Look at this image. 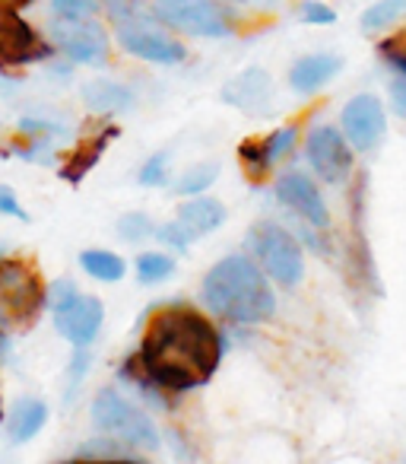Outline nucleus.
Wrapping results in <instances>:
<instances>
[{
  "instance_id": "obj_1",
  "label": "nucleus",
  "mask_w": 406,
  "mask_h": 464,
  "mask_svg": "<svg viewBox=\"0 0 406 464\" xmlns=\"http://www.w3.org/2000/svg\"><path fill=\"white\" fill-rule=\"evenodd\" d=\"M140 369L162 392L203 388L222 360V337L200 312L187 305H165L146 324L140 343Z\"/></svg>"
},
{
  "instance_id": "obj_2",
  "label": "nucleus",
  "mask_w": 406,
  "mask_h": 464,
  "mask_svg": "<svg viewBox=\"0 0 406 464\" xmlns=\"http://www.w3.org/2000/svg\"><path fill=\"white\" fill-rule=\"evenodd\" d=\"M200 296L213 315L235 324H264L277 312V296L264 267L245 255L216 261L200 284Z\"/></svg>"
},
{
  "instance_id": "obj_3",
  "label": "nucleus",
  "mask_w": 406,
  "mask_h": 464,
  "mask_svg": "<svg viewBox=\"0 0 406 464\" xmlns=\"http://www.w3.org/2000/svg\"><path fill=\"white\" fill-rule=\"evenodd\" d=\"M45 299V284L33 261L0 258V331L33 324Z\"/></svg>"
},
{
  "instance_id": "obj_4",
  "label": "nucleus",
  "mask_w": 406,
  "mask_h": 464,
  "mask_svg": "<svg viewBox=\"0 0 406 464\" xmlns=\"http://www.w3.org/2000/svg\"><path fill=\"white\" fill-rule=\"evenodd\" d=\"M248 248H251L254 261L264 267V274L270 280H277L279 286L292 290L302 284L305 277V255L298 248L296 236L289 229H283L273 219H260L248 232Z\"/></svg>"
},
{
  "instance_id": "obj_5",
  "label": "nucleus",
  "mask_w": 406,
  "mask_h": 464,
  "mask_svg": "<svg viewBox=\"0 0 406 464\" xmlns=\"http://www.w3.org/2000/svg\"><path fill=\"white\" fill-rule=\"evenodd\" d=\"M92 423L105 436L118 439V442L130 445V449H159V430H156V423L140 407L124 401L115 388H102L92 398Z\"/></svg>"
},
{
  "instance_id": "obj_6",
  "label": "nucleus",
  "mask_w": 406,
  "mask_h": 464,
  "mask_svg": "<svg viewBox=\"0 0 406 464\" xmlns=\"http://www.w3.org/2000/svg\"><path fill=\"white\" fill-rule=\"evenodd\" d=\"M52 309H54V328L61 331L64 341H71L77 350L90 347L96 341L105 318L102 299L86 296L73 284L61 280V284L52 286Z\"/></svg>"
},
{
  "instance_id": "obj_7",
  "label": "nucleus",
  "mask_w": 406,
  "mask_h": 464,
  "mask_svg": "<svg viewBox=\"0 0 406 464\" xmlns=\"http://www.w3.org/2000/svg\"><path fill=\"white\" fill-rule=\"evenodd\" d=\"M222 223H226V207H222L216 198H203V194H197V198L184 200V204L178 207V217H175L172 223L159 226L156 236H159L165 246L184 252L191 242L210 236V232L220 229Z\"/></svg>"
},
{
  "instance_id": "obj_8",
  "label": "nucleus",
  "mask_w": 406,
  "mask_h": 464,
  "mask_svg": "<svg viewBox=\"0 0 406 464\" xmlns=\"http://www.w3.org/2000/svg\"><path fill=\"white\" fill-rule=\"evenodd\" d=\"M153 14L165 26L181 29L191 35H207V39H222L232 33V23L210 0H156Z\"/></svg>"
},
{
  "instance_id": "obj_9",
  "label": "nucleus",
  "mask_w": 406,
  "mask_h": 464,
  "mask_svg": "<svg viewBox=\"0 0 406 464\" xmlns=\"http://www.w3.org/2000/svg\"><path fill=\"white\" fill-rule=\"evenodd\" d=\"M52 42L58 45V52L64 54L73 64H105L109 58V39H105V29L99 26L92 16L86 20H64L58 16L52 26Z\"/></svg>"
},
{
  "instance_id": "obj_10",
  "label": "nucleus",
  "mask_w": 406,
  "mask_h": 464,
  "mask_svg": "<svg viewBox=\"0 0 406 464\" xmlns=\"http://www.w3.org/2000/svg\"><path fill=\"white\" fill-rule=\"evenodd\" d=\"M52 58V45L39 39L20 10L0 7V67H20L33 61Z\"/></svg>"
},
{
  "instance_id": "obj_11",
  "label": "nucleus",
  "mask_w": 406,
  "mask_h": 464,
  "mask_svg": "<svg viewBox=\"0 0 406 464\" xmlns=\"http://www.w3.org/2000/svg\"><path fill=\"white\" fill-rule=\"evenodd\" d=\"M118 42L127 54L149 61V64H181L184 61V45L178 39H168L165 33L146 26L137 16L118 23Z\"/></svg>"
},
{
  "instance_id": "obj_12",
  "label": "nucleus",
  "mask_w": 406,
  "mask_h": 464,
  "mask_svg": "<svg viewBox=\"0 0 406 464\" xmlns=\"http://www.w3.org/2000/svg\"><path fill=\"white\" fill-rule=\"evenodd\" d=\"M305 153H308V162L324 181H343L349 172H353V143L343 130L330 128H315L305 140Z\"/></svg>"
},
{
  "instance_id": "obj_13",
  "label": "nucleus",
  "mask_w": 406,
  "mask_h": 464,
  "mask_svg": "<svg viewBox=\"0 0 406 464\" xmlns=\"http://www.w3.org/2000/svg\"><path fill=\"white\" fill-rule=\"evenodd\" d=\"M384 105L372 92H359L343 109V134L349 137L353 150H359V153L378 147V140L384 137Z\"/></svg>"
},
{
  "instance_id": "obj_14",
  "label": "nucleus",
  "mask_w": 406,
  "mask_h": 464,
  "mask_svg": "<svg viewBox=\"0 0 406 464\" xmlns=\"http://www.w3.org/2000/svg\"><path fill=\"white\" fill-rule=\"evenodd\" d=\"M277 198H279V204H286L289 210H296L298 217L305 219V223L317 226V229L330 226L327 204H324V198H321V191H317V185L305 172H286V175H279V181H277Z\"/></svg>"
},
{
  "instance_id": "obj_15",
  "label": "nucleus",
  "mask_w": 406,
  "mask_h": 464,
  "mask_svg": "<svg viewBox=\"0 0 406 464\" xmlns=\"http://www.w3.org/2000/svg\"><path fill=\"white\" fill-rule=\"evenodd\" d=\"M222 99L235 109H241L245 115H267L273 109V80L260 67H248L235 80H229V86L222 90Z\"/></svg>"
},
{
  "instance_id": "obj_16",
  "label": "nucleus",
  "mask_w": 406,
  "mask_h": 464,
  "mask_svg": "<svg viewBox=\"0 0 406 464\" xmlns=\"http://www.w3.org/2000/svg\"><path fill=\"white\" fill-rule=\"evenodd\" d=\"M296 137H298L296 128H279V130H273L267 140H245L239 147V160H241V166H245V172L251 175V179H264L273 169V162L296 147Z\"/></svg>"
},
{
  "instance_id": "obj_17",
  "label": "nucleus",
  "mask_w": 406,
  "mask_h": 464,
  "mask_svg": "<svg viewBox=\"0 0 406 464\" xmlns=\"http://www.w3.org/2000/svg\"><path fill=\"white\" fill-rule=\"evenodd\" d=\"M340 71H343V58H336V54H305V58H298L292 64L289 86L296 92L308 96V92L321 90L324 83H330Z\"/></svg>"
},
{
  "instance_id": "obj_18",
  "label": "nucleus",
  "mask_w": 406,
  "mask_h": 464,
  "mask_svg": "<svg viewBox=\"0 0 406 464\" xmlns=\"http://www.w3.org/2000/svg\"><path fill=\"white\" fill-rule=\"evenodd\" d=\"M48 423V407L45 401L39 398H20L14 404L7 417V432H10V442H29L42 432V426Z\"/></svg>"
},
{
  "instance_id": "obj_19",
  "label": "nucleus",
  "mask_w": 406,
  "mask_h": 464,
  "mask_svg": "<svg viewBox=\"0 0 406 464\" xmlns=\"http://www.w3.org/2000/svg\"><path fill=\"white\" fill-rule=\"evenodd\" d=\"M115 137H118V128H105V130H99V134L92 137V140H86L83 147L73 150L71 160H67L64 166H61V179L71 181V185L83 181L86 172H90V169L96 166L99 160H102L105 147H109V143L115 140Z\"/></svg>"
},
{
  "instance_id": "obj_20",
  "label": "nucleus",
  "mask_w": 406,
  "mask_h": 464,
  "mask_svg": "<svg viewBox=\"0 0 406 464\" xmlns=\"http://www.w3.org/2000/svg\"><path fill=\"white\" fill-rule=\"evenodd\" d=\"M83 102L92 111H124L134 105V92L115 80H92L83 86Z\"/></svg>"
},
{
  "instance_id": "obj_21",
  "label": "nucleus",
  "mask_w": 406,
  "mask_h": 464,
  "mask_svg": "<svg viewBox=\"0 0 406 464\" xmlns=\"http://www.w3.org/2000/svg\"><path fill=\"white\" fill-rule=\"evenodd\" d=\"M80 267L90 274L92 280H102V284H118L127 271V265L121 261V255L105 252V248H86L80 255Z\"/></svg>"
},
{
  "instance_id": "obj_22",
  "label": "nucleus",
  "mask_w": 406,
  "mask_h": 464,
  "mask_svg": "<svg viewBox=\"0 0 406 464\" xmlns=\"http://www.w3.org/2000/svg\"><path fill=\"white\" fill-rule=\"evenodd\" d=\"M216 175H220V162H200V166L187 169L184 175H178L175 191L184 194V198H197V194H203L210 185H213Z\"/></svg>"
},
{
  "instance_id": "obj_23",
  "label": "nucleus",
  "mask_w": 406,
  "mask_h": 464,
  "mask_svg": "<svg viewBox=\"0 0 406 464\" xmlns=\"http://www.w3.org/2000/svg\"><path fill=\"white\" fill-rule=\"evenodd\" d=\"M406 14V0H378L362 14V29L365 33H381V29L393 26L400 16Z\"/></svg>"
},
{
  "instance_id": "obj_24",
  "label": "nucleus",
  "mask_w": 406,
  "mask_h": 464,
  "mask_svg": "<svg viewBox=\"0 0 406 464\" xmlns=\"http://www.w3.org/2000/svg\"><path fill=\"white\" fill-rule=\"evenodd\" d=\"M175 274V261L172 255H162V252H146L137 258V280L143 286H156L162 280H168Z\"/></svg>"
},
{
  "instance_id": "obj_25",
  "label": "nucleus",
  "mask_w": 406,
  "mask_h": 464,
  "mask_svg": "<svg viewBox=\"0 0 406 464\" xmlns=\"http://www.w3.org/2000/svg\"><path fill=\"white\" fill-rule=\"evenodd\" d=\"M156 232L159 229H156L146 213H127V217L118 219V236H121L124 242H143V239H149V236H156Z\"/></svg>"
},
{
  "instance_id": "obj_26",
  "label": "nucleus",
  "mask_w": 406,
  "mask_h": 464,
  "mask_svg": "<svg viewBox=\"0 0 406 464\" xmlns=\"http://www.w3.org/2000/svg\"><path fill=\"white\" fill-rule=\"evenodd\" d=\"M378 54L387 61V64L397 67V71L406 77V29H403V33H397V35H391V39L381 42Z\"/></svg>"
},
{
  "instance_id": "obj_27",
  "label": "nucleus",
  "mask_w": 406,
  "mask_h": 464,
  "mask_svg": "<svg viewBox=\"0 0 406 464\" xmlns=\"http://www.w3.org/2000/svg\"><path fill=\"white\" fill-rule=\"evenodd\" d=\"M168 179V153H153L140 169V185L143 188H159Z\"/></svg>"
},
{
  "instance_id": "obj_28",
  "label": "nucleus",
  "mask_w": 406,
  "mask_h": 464,
  "mask_svg": "<svg viewBox=\"0 0 406 464\" xmlns=\"http://www.w3.org/2000/svg\"><path fill=\"white\" fill-rule=\"evenodd\" d=\"M298 20L308 23V26H334L336 10L321 4V0H308V4H302V10H298Z\"/></svg>"
},
{
  "instance_id": "obj_29",
  "label": "nucleus",
  "mask_w": 406,
  "mask_h": 464,
  "mask_svg": "<svg viewBox=\"0 0 406 464\" xmlns=\"http://www.w3.org/2000/svg\"><path fill=\"white\" fill-rule=\"evenodd\" d=\"M54 14L64 20H86L99 10V0H52Z\"/></svg>"
},
{
  "instance_id": "obj_30",
  "label": "nucleus",
  "mask_w": 406,
  "mask_h": 464,
  "mask_svg": "<svg viewBox=\"0 0 406 464\" xmlns=\"http://www.w3.org/2000/svg\"><path fill=\"white\" fill-rule=\"evenodd\" d=\"M109 442V439H105ZM102 439H96L92 445H83V449H77V455L80 458H90V455H96V458H130L134 451H130V445H121V449H115V445H105Z\"/></svg>"
},
{
  "instance_id": "obj_31",
  "label": "nucleus",
  "mask_w": 406,
  "mask_h": 464,
  "mask_svg": "<svg viewBox=\"0 0 406 464\" xmlns=\"http://www.w3.org/2000/svg\"><path fill=\"white\" fill-rule=\"evenodd\" d=\"M0 213H4V217H14V219H29V213L23 210L20 200H16L14 188H7V185H0Z\"/></svg>"
},
{
  "instance_id": "obj_32",
  "label": "nucleus",
  "mask_w": 406,
  "mask_h": 464,
  "mask_svg": "<svg viewBox=\"0 0 406 464\" xmlns=\"http://www.w3.org/2000/svg\"><path fill=\"white\" fill-rule=\"evenodd\" d=\"M391 99H393V109H397L400 118H406V77L393 80L391 83Z\"/></svg>"
},
{
  "instance_id": "obj_33",
  "label": "nucleus",
  "mask_w": 406,
  "mask_h": 464,
  "mask_svg": "<svg viewBox=\"0 0 406 464\" xmlns=\"http://www.w3.org/2000/svg\"><path fill=\"white\" fill-rule=\"evenodd\" d=\"M105 4H109V10H111V14H115L118 16V20H121V16H124V7H134V4H137V0H105Z\"/></svg>"
},
{
  "instance_id": "obj_34",
  "label": "nucleus",
  "mask_w": 406,
  "mask_h": 464,
  "mask_svg": "<svg viewBox=\"0 0 406 464\" xmlns=\"http://www.w3.org/2000/svg\"><path fill=\"white\" fill-rule=\"evenodd\" d=\"M33 0H0V7H14V10H20V7H29Z\"/></svg>"
},
{
  "instance_id": "obj_35",
  "label": "nucleus",
  "mask_w": 406,
  "mask_h": 464,
  "mask_svg": "<svg viewBox=\"0 0 406 464\" xmlns=\"http://www.w3.org/2000/svg\"><path fill=\"white\" fill-rule=\"evenodd\" d=\"M0 417H4V407H0Z\"/></svg>"
},
{
  "instance_id": "obj_36",
  "label": "nucleus",
  "mask_w": 406,
  "mask_h": 464,
  "mask_svg": "<svg viewBox=\"0 0 406 464\" xmlns=\"http://www.w3.org/2000/svg\"><path fill=\"white\" fill-rule=\"evenodd\" d=\"M0 258H4V248H0Z\"/></svg>"
}]
</instances>
